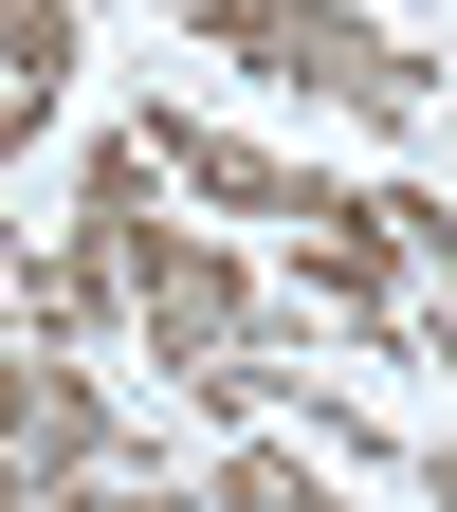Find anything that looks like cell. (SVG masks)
<instances>
[{"mask_svg":"<svg viewBox=\"0 0 457 512\" xmlns=\"http://www.w3.org/2000/svg\"><path fill=\"white\" fill-rule=\"evenodd\" d=\"M74 238L110 256L128 348H147V366H202V348H256V330H275V311H256V275H238V238H220V220H165L147 128H110V147L74 165Z\"/></svg>","mask_w":457,"mask_h":512,"instance_id":"obj_1","label":"cell"},{"mask_svg":"<svg viewBox=\"0 0 457 512\" xmlns=\"http://www.w3.org/2000/svg\"><path fill=\"white\" fill-rule=\"evenodd\" d=\"M238 74H275V92H311V110H348V128H439V55L421 37H384L366 0H183Z\"/></svg>","mask_w":457,"mask_h":512,"instance_id":"obj_2","label":"cell"},{"mask_svg":"<svg viewBox=\"0 0 457 512\" xmlns=\"http://www.w3.org/2000/svg\"><path fill=\"white\" fill-rule=\"evenodd\" d=\"M147 165H165V202H220V220H311V202H330L311 165H275V147L220 128V110H147Z\"/></svg>","mask_w":457,"mask_h":512,"instance_id":"obj_3","label":"cell"},{"mask_svg":"<svg viewBox=\"0 0 457 512\" xmlns=\"http://www.w3.org/2000/svg\"><path fill=\"white\" fill-rule=\"evenodd\" d=\"M0 293H19V330H55V348H110V330H128V293H110L92 238H19V256H0Z\"/></svg>","mask_w":457,"mask_h":512,"instance_id":"obj_4","label":"cell"},{"mask_svg":"<svg viewBox=\"0 0 457 512\" xmlns=\"http://www.w3.org/2000/svg\"><path fill=\"white\" fill-rule=\"evenodd\" d=\"M330 476H348L330 439H220V458H202L220 512H330Z\"/></svg>","mask_w":457,"mask_h":512,"instance_id":"obj_5","label":"cell"},{"mask_svg":"<svg viewBox=\"0 0 457 512\" xmlns=\"http://www.w3.org/2000/svg\"><path fill=\"white\" fill-rule=\"evenodd\" d=\"M0 74H19V92L74 74V0H0Z\"/></svg>","mask_w":457,"mask_h":512,"instance_id":"obj_6","label":"cell"},{"mask_svg":"<svg viewBox=\"0 0 457 512\" xmlns=\"http://www.w3.org/2000/svg\"><path fill=\"white\" fill-rule=\"evenodd\" d=\"M421 494H439V512H457V439H421Z\"/></svg>","mask_w":457,"mask_h":512,"instance_id":"obj_7","label":"cell"}]
</instances>
